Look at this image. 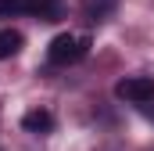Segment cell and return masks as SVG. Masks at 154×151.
I'll return each instance as SVG.
<instances>
[{
	"mask_svg": "<svg viewBox=\"0 0 154 151\" xmlns=\"http://www.w3.org/2000/svg\"><path fill=\"white\" fill-rule=\"evenodd\" d=\"M115 97L129 101V104H147V101H154V79L151 76H125L115 83Z\"/></svg>",
	"mask_w": 154,
	"mask_h": 151,
	"instance_id": "cell-2",
	"label": "cell"
},
{
	"mask_svg": "<svg viewBox=\"0 0 154 151\" xmlns=\"http://www.w3.org/2000/svg\"><path fill=\"white\" fill-rule=\"evenodd\" d=\"M32 14L43 22H54L61 14V0H32Z\"/></svg>",
	"mask_w": 154,
	"mask_h": 151,
	"instance_id": "cell-5",
	"label": "cell"
},
{
	"mask_svg": "<svg viewBox=\"0 0 154 151\" xmlns=\"http://www.w3.org/2000/svg\"><path fill=\"white\" fill-rule=\"evenodd\" d=\"M22 33L18 29H0V61H7V58H14L18 50H22Z\"/></svg>",
	"mask_w": 154,
	"mask_h": 151,
	"instance_id": "cell-4",
	"label": "cell"
},
{
	"mask_svg": "<svg viewBox=\"0 0 154 151\" xmlns=\"http://www.w3.org/2000/svg\"><path fill=\"white\" fill-rule=\"evenodd\" d=\"M90 54V36H75V33H61V36L50 40L47 47V58L54 65H75Z\"/></svg>",
	"mask_w": 154,
	"mask_h": 151,
	"instance_id": "cell-1",
	"label": "cell"
},
{
	"mask_svg": "<svg viewBox=\"0 0 154 151\" xmlns=\"http://www.w3.org/2000/svg\"><path fill=\"white\" fill-rule=\"evenodd\" d=\"M14 14V4L11 0H0V18H11Z\"/></svg>",
	"mask_w": 154,
	"mask_h": 151,
	"instance_id": "cell-6",
	"label": "cell"
},
{
	"mask_svg": "<svg viewBox=\"0 0 154 151\" xmlns=\"http://www.w3.org/2000/svg\"><path fill=\"white\" fill-rule=\"evenodd\" d=\"M140 112H143V115H147V119L154 122V104H151V101H147V104H140Z\"/></svg>",
	"mask_w": 154,
	"mask_h": 151,
	"instance_id": "cell-8",
	"label": "cell"
},
{
	"mask_svg": "<svg viewBox=\"0 0 154 151\" xmlns=\"http://www.w3.org/2000/svg\"><path fill=\"white\" fill-rule=\"evenodd\" d=\"M22 130H29V133H50L54 130V115L47 108H32V112L22 115Z\"/></svg>",
	"mask_w": 154,
	"mask_h": 151,
	"instance_id": "cell-3",
	"label": "cell"
},
{
	"mask_svg": "<svg viewBox=\"0 0 154 151\" xmlns=\"http://www.w3.org/2000/svg\"><path fill=\"white\" fill-rule=\"evenodd\" d=\"M14 4V11H32V0H11Z\"/></svg>",
	"mask_w": 154,
	"mask_h": 151,
	"instance_id": "cell-7",
	"label": "cell"
},
{
	"mask_svg": "<svg viewBox=\"0 0 154 151\" xmlns=\"http://www.w3.org/2000/svg\"><path fill=\"white\" fill-rule=\"evenodd\" d=\"M108 4H115V0H108Z\"/></svg>",
	"mask_w": 154,
	"mask_h": 151,
	"instance_id": "cell-9",
	"label": "cell"
}]
</instances>
